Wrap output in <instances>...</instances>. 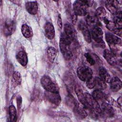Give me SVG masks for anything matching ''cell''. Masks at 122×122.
<instances>
[{"label": "cell", "instance_id": "obj_8", "mask_svg": "<svg viewBox=\"0 0 122 122\" xmlns=\"http://www.w3.org/2000/svg\"><path fill=\"white\" fill-rule=\"evenodd\" d=\"M78 27L80 31L81 32L83 37L86 42L90 43L91 42V35L89 30L88 26L84 21H80Z\"/></svg>", "mask_w": 122, "mask_h": 122}, {"label": "cell", "instance_id": "obj_7", "mask_svg": "<svg viewBox=\"0 0 122 122\" xmlns=\"http://www.w3.org/2000/svg\"><path fill=\"white\" fill-rule=\"evenodd\" d=\"M16 24L14 20L11 19H7L4 22L3 26V33L5 36L11 35L15 31Z\"/></svg>", "mask_w": 122, "mask_h": 122}, {"label": "cell", "instance_id": "obj_12", "mask_svg": "<svg viewBox=\"0 0 122 122\" xmlns=\"http://www.w3.org/2000/svg\"><path fill=\"white\" fill-rule=\"evenodd\" d=\"M105 39L110 47H114L115 45H119L121 43V40L119 38L110 33H106Z\"/></svg>", "mask_w": 122, "mask_h": 122}, {"label": "cell", "instance_id": "obj_36", "mask_svg": "<svg viewBox=\"0 0 122 122\" xmlns=\"http://www.w3.org/2000/svg\"><path fill=\"white\" fill-rule=\"evenodd\" d=\"M57 23H58V25L60 29H61V28H62V20H61V16H60V14L58 15V17Z\"/></svg>", "mask_w": 122, "mask_h": 122}, {"label": "cell", "instance_id": "obj_25", "mask_svg": "<svg viewBox=\"0 0 122 122\" xmlns=\"http://www.w3.org/2000/svg\"><path fill=\"white\" fill-rule=\"evenodd\" d=\"M94 81L95 87L97 88V90H104L107 87L105 82L103 81L100 77H95L94 78Z\"/></svg>", "mask_w": 122, "mask_h": 122}, {"label": "cell", "instance_id": "obj_18", "mask_svg": "<svg viewBox=\"0 0 122 122\" xmlns=\"http://www.w3.org/2000/svg\"><path fill=\"white\" fill-rule=\"evenodd\" d=\"M16 59L18 62L22 66H25L28 62V57L27 54L23 51H19L16 56Z\"/></svg>", "mask_w": 122, "mask_h": 122}, {"label": "cell", "instance_id": "obj_13", "mask_svg": "<svg viewBox=\"0 0 122 122\" xmlns=\"http://www.w3.org/2000/svg\"><path fill=\"white\" fill-rule=\"evenodd\" d=\"M44 31L45 36L48 39L51 40L53 39L55 36V29L51 23L48 22L45 24Z\"/></svg>", "mask_w": 122, "mask_h": 122}, {"label": "cell", "instance_id": "obj_26", "mask_svg": "<svg viewBox=\"0 0 122 122\" xmlns=\"http://www.w3.org/2000/svg\"><path fill=\"white\" fill-rule=\"evenodd\" d=\"M106 11L103 7H100L96 9L95 13V15L98 18V19L101 20H103L106 18Z\"/></svg>", "mask_w": 122, "mask_h": 122}, {"label": "cell", "instance_id": "obj_33", "mask_svg": "<svg viewBox=\"0 0 122 122\" xmlns=\"http://www.w3.org/2000/svg\"><path fill=\"white\" fill-rule=\"evenodd\" d=\"M86 86L90 89H93L95 87V84H94V79L92 78L91 79L88 80L86 81Z\"/></svg>", "mask_w": 122, "mask_h": 122}, {"label": "cell", "instance_id": "obj_22", "mask_svg": "<svg viewBox=\"0 0 122 122\" xmlns=\"http://www.w3.org/2000/svg\"><path fill=\"white\" fill-rule=\"evenodd\" d=\"M86 22L88 26L93 28L99 24L98 19L95 15H89L86 18Z\"/></svg>", "mask_w": 122, "mask_h": 122}, {"label": "cell", "instance_id": "obj_6", "mask_svg": "<svg viewBox=\"0 0 122 122\" xmlns=\"http://www.w3.org/2000/svg\"><path fill=\"white\" fill-rule=\"evenodd\" d=\"M103 31L98 26L95 27L92 30V37L99 46L104 48L105 44L103 40Z\"/></svg>", "mask_w": 122, "mask_h": 122}, {"label": "cell", "instance_id": "obj_5", "mask_svg": "<svg viewBox=\"0 0 122 122\" xmlns=\"http://www.w3.org/2000/svg\"><path fill=\"white\" fill-rule=\"evenodd\" d=\"M77 75L81 81H86L92 78V71L89 67L80 66L77 69Z\"/></svg>", "mask_w": 122, "mask_h": 122}, {"label": "cell", "instance_id": "obj_20", "mask_svg": "<svg viewBox=\"0 0 122 122\" xmlns=\"http://www.w3.org/2000/svg\"><path fill=\"white\" fill-rule=\"evenodd\" d=\"M99 74L100 78L103 81L107 83L110 82L112 78L111 77V75L105 68L104 67H101L99 71Z\"/></svg>", "mask_w": 122, "mask_h": 122}, {"label": "cell", "instance_id": "obj_21", "mask_svg": "<svg viewBox=\"0 0 122 122\" xmlns=\"http://www.w3.org/2000/svg\"><path fill=\"white\" fill-rule=\"evenodd\" d=\"M92 96L94 98L95 100L97 101V102H104L106 97V95L101 90H96L93 92Z\"/></svg>", "mask_w": 122, "mask_h": 122}, {"label": "cell", "instance_id": "obj_28", "mask_svg": "<svg viewBox=\"0 0 122 122\" xmlns=\"http://www.w3.org/2000/svg\"><path fill=\"white\" fill-rule=\"evenodd\" d=\"M122 12L119 11L117 13L114 15L113 22H114L116 28H122Z\"/></svg>", "mask_w": 122, "mask_h": 122}, {"label": "cell", "instance_id": "obj_1", "mask_svg": "<svg viewBox=\"0 0 122 122\" xmlns=\"http://www.w3.org/2000/svg\"><path fill=\"white\" fill-rule=\"evenodd\" d=\"M59 46L64 58L68 60L71 59L73 55L74 49L76 46L75 39L70 38L65 33H62L61 36Z\"/></svg>", "mask_w": 122, "mask_h": 122}, {"label": "cell", "instance_id": "obj_35", "mask_svg": "<svg viewBox=\"0 0 122 122\" xmlns=\"http://www.w3.org/2000/svg\"><path fill=\"white\" fill-rule=\"evenodd\" d=\"M17 106L18 109H20L21 107V104H22V100L20 96H18L17 99Z\"/></svg>", "mask_w": 122, "mask_h": 122}, {"label": "cell", "instance_id": "obj_30", "mask_svg": "<svg viewBox=\"0 0 122 122\" xmlns=\"http://www.w3.org/2000/svg\"><path fill=\"white\" fill-rule=\"evenodd\" d=\"M103 21L106 24V28H107V29H109V30L111 31H113L116 28V27L114 22L113 21H112L108 20L106 18H105L103 20Z\"/></svg>", "mask_w": 122, "mask_h": 122}, {"label": "cell", "instance_id": "obj_31", "mask_svg": "<svg viewBox=\"0 0 122 122\" xmlns=\"http://www.w3.org/2000/svg\"><path fill=\"white\" fill-rule=\"evenodd\" d=\"M12 76L15 82L18 85L20 84L21 82V80H22L21 76L20 74L18 71H15L13 73Z\"/></svg>", "mask_w": 122, "mask_h": 122}, {"label": "cell", "instance_id": "obj_24", "mask_svg": "<svg viewBox=\"0 0 122 122\" xmlns=\"http://www.w3.org/2000/svg\"><path fill=\"white\" fill-rule=\"evenodd\" d=\"M74 111L76 116L81 119L86 117V116L87 115L85 110L83 108L80 107L79 105H75L74 107Z\"/></svg>", "mask_w": 122, "mask_h": 122}, {"label": "cell", "instance_id": "obj_16", "mask_svg": "<svg viewBox=\"0 0 122 122\" xmlns=\"http://www.w3.org/2000/svg\"><path fill=\"white\" fill-rule=\"evenodd\" d=\"M27 11L32 15H35L38 11V4L36 1H28L25 4Z\"/></svg>", "mask_w": 122, "mask_h": 122}, {"label": "cell", "instance_id": "obj_11", "mask_svg": "<svg viewBox=\"0 0 122 122\" xmlns=\"http://www.w3.org/2000/svg\"><path fill=\"white\" fill-rule=\"evenodd\" d=\"M103 56L108 62L111 65H116L117 63V60L114 52L109 50H105L103 51Z\"/></svg>", "mask_w": 122, "mask_h": 122}, {"label": "cell", "instance_id": "obj_37", "mask_svg": "<svg viewBox=\"0 0 122 122\" xmlns=\"http://www.w3.org/2000/svg\"><path fill=\"white\" fill-rule=\"evenodd\" d=\"M77 16L75 14L73 13V15H72V19H71L72 23L75 25L77 22Z\"/></svg>", "mask_w": 122, "mask_h": 122}, {"label": "cell", "instance_id": "obj_4", "mask_svg": "<svg viewBox=\"0 0 122 122\" xmlns=\"http://www.w3.org/2000/svg\"><path fill=\"white\" fill-rule=\"evenodd\" d=\"M85 99L88 108L90 109L92 111L97 113H100L102 112V110L98 102L90 93L87 92L84 93Z\"/></svg>", "mask_w": 122, "mask_h": 122}, {"label": "cell", "instance_id": "obj_23", "mask_svg": "<svg viewBox=\"0 0 122 122\" xmlns=\"http://www.w3.org/2000/svg\"><path fill=\"white\" fill-rule=\"evenodd\" d=\"M21 31L23 35L26 38H29L32 36L33 31L31 28L26 24L22 25Z\"/></svg>", "mask_w": 122, "mask_h": 122}, {"label": "cell", "instance_id": "obj_2", "mask_svg": "<svg viewBox=\"0 0 122 122\" xmlns=\"http://www.w3.org/2000/svg\"><path fill=\"white\" fill-rule=\"evenodd\" d=\"M88 7L85 0L75 1L73 5L74 13L77 16H85L88 13Z\"/></svg>", "mask_w": 122, "mask_h": 122}, {"label": "cell", "instance_id": "obj_32", "mask_svg": "<svg viewBox=\"0 0 122 122\" xmlns=\"http://www.w3.org/2000/svg\"><path fill=\"white\" fill-rule=\"evenodd\" d=\"M85 56L87 61L91 65H93L95 64V60L93 59V58L92 57V56L90 54H89V53H86L85 54Z\"/></svg>", "mask_w": 122, "mask_h": 122}, {"label": "cell", "instance_id": "obj_17", "mask_svg": "<svg viewBox=\"0 0 122 122\" xmlns=\"http://www.w3.org/2000/svg\"><path fill=\"white\" fill-rule=\"evenodd\" d=\"M75 93L77 96V97L80 101V102L86 107L88 108V105L86 102L84 93L81 90V89L78 85H76L75 86Z\"/></svg>", "mask_w": 122, "mask_h": 122}, {"label": "cell", "instance_id": "obj_10", "mask_svg": "<svg viewBox=\"0 0 122 122\" xmlns=\"http://www.w3.org/2000/svg\"><path fill=\"white\" fill-rule=\"evenodd\" d=\"M47 100L51 103L58 105L61 102V98L58 92H52L47 91L45 93Z\"/></svg>", "mask_w": 122, "mask_h": 122}, {"label": "cell", "instance_id": "obj_9", "mask_svg": "<svg viewBox=\"0 0 122 122\" xmlns=\"http://www.w3.org/2000/svg\"><path fill=\"white\" fill-rule=\"evenodd\" d=\"M121 0H107L105 6L108 10L112 14L114 15L117 13L119 10V8L121 7Z\"/></svg>", "mask_w": 122, "mask_h": 122}, {"label": "cell", "instance_id": "obj_15", "mask_svg": "<svg viewBox=\"0 0 122 122\" xmlns=\"http://www.w3.org/2000/svg\"><path fill=\"white\" fill-rule=\"evenodd\" d=\"M65 34L72 39H75L76 37V32L74 27L69 23L66 22L64 27Z\"/></svg>", "mask_w": 122, "mask_h": 122}, {"label": "cell", "instance_id": "obj_3", "mask_svg": "<svg viewBox=\"0 0 122 122\" xmlns=\"http://www.w3.org/2000/svg\"><path fill=\"white\" fill-rule=\"evenodd\" d=\"M41 82L43 88L48 92H58L59 89L51 79L48 76H43L41 80Z\"/></svg>", "mask_w": 122, "mask_h": 122}, {"label": "cell", "instance_id": "obj_29", "mask_svg": "<svg viewBox=\"0 0 122 122\" xmlns=\"http://www.w3.org/2000/svg\"><path fill=\"white\" fill-rule=\"evenodd\" d=\"M9 112L10 121L14 122L16 121L17 112L15 107L13 105H10L9 108Z\"/></svg>", "mask_w": 122, "mask_h": 122}, {"label": "cell", "instance_id": "obj_34", "mask_svg": "<svg viewBox=\"0 0 122 122\" xmlns=\"http://www.w3.org/2000/svg\"><path fill=\"white\" fill-rule=\"evenodd\" d=\"M113 31L114 32V33L115 34L121 37V36H122V28H116Z\"/></svg>", "mask_w": 122, "mask_h": 122}, {"label": "cell", "instance_id": "obj_19", "mask_svg": "<svg viewBox=\"0 0 122 122\" xmlns=\"http://www.w3.org/2000/svg\"><path fill=\"white\" fill-rule=\"evenodd\" d=\"M101 110L107 116L112 117L114 115V110L112 106L106 102H102L101 105Z\"/></svg>", "mask_w": 122, "mask_h": 122}, {"label": "cell", "instance_id": "obj_27", "mask_svg": "<svg viewBox=\"0 0 122 122\" xmlns=\"http://www.w3.org/2000/svg\"><path fill=\"white\" fill-rule=\"evenodd\" d=\"M47 55L50 61L53 62L57 55L56 50L52 47H48L47 49Z\"/></svg>", "mask_w": 122, "mask_h": 122}, {"label": "cell", "instance_id": "obj_38", "mask_svg": "<svg viewBox=\"0 0 122 122\" xmlns=\"http://www.w3.org/2000/svg\"><path fill=\"white\" fill-rule=\"evenodd\" d=\"M122 97L121 96L119 97L118 98V100H117V102L120 106H122Z\"/></svg>", "mask_w": 122, "mask_h": 122}, {"label": "cell", "instance_id": "obj_14", "mask_svg": "<svg viewBox=\"0 0 122 122\" xmlns=\"http://www.w3.org/2000/svg\"><path fill=\"white\" fill-rule=\"evenodd\" d=\"M109 83L110 89L113 92L119 91L122 88L121 80L117 77H114L111 79Z\"/></svg>", "mask_w": 122, "mask_h": 122}]
</instances>
